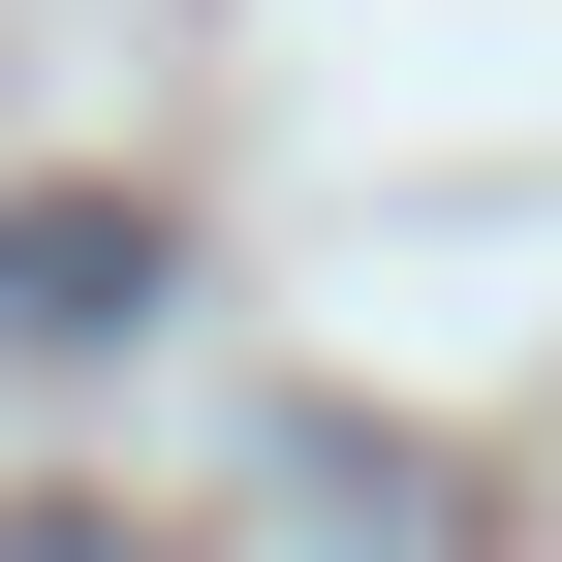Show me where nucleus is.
<instances>
[{"mask_svg":"<svg viewBox=\"0 0 562 562\" xmlns=\"http://www.w3.org/2000/svg\"><path fill=\"white\" fill-rule=\"evenodd\" d=\"M157 281H188V250H157V188H0V375H94Z\"/></svg>","mask_w":562,"mask_h":562,"instance_id":"nucleus-1","label":"nucleus"}]
</instances>
